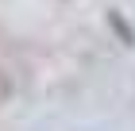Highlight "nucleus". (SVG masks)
Returning <instances> with one entry per match:
<instances>
[{
    "mask_svg": "<svg viewBox=\"0 0 135 131\" xmlns=\"http://www.w3.org/2000/svg\"><path fill=\"white\" fill-rule=\"evenodd\" d=\"M108 20H112V27L120 31V35H124V42H127V46H131V27H124V20H120L116 12H112V16H108Z\"/></svg>",
    "mask_w": 135,
    "mask_h": 131,
    "instance_id": "nucleus-1",
    "label": "nucleus"
}]
</instances>
